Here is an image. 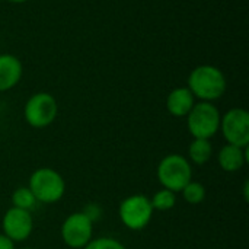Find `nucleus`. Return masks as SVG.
Returning a JSON list of instances; mask_svg holds the SVG:
<instances>
[{"instance_id":"13","label":"nucleus","mask_w":249,"mask_h":249,"mask_svg":"<svg viewBox=\"0 0 249 249\" xmlns=\"http://www.w3.org/2000/svg\"><path fill=\"white\" fill-rule=\"evenodd\" d=\"M213 156V144L206 139H194L188 146V160L196 165L207 163Z\"/></svg>"},{"instance_id":"1","label":"nucleus","mask_w":249,"mask_h":249,"mask_svg":"<svg viewBox=\"0 0 249 249\" xmlns=\"http://www.w3.org/2000/svg\"><path fill=\"white\" fill-rule=\"evenodd\" d=\"M187 88L196 99L203 102H214L226 93V74L217 66L200 64L191 70L187 79Z\"/></svg>"},{"instance_id":"16","label":"nucleus","mask_w":249,"mask_h":249,"mask_svg":"<svg viewBox=\"0 0 249 249\" xmlns=\"http://www.w3.org/2000/svg\"><path fill=\"white\" fill-rule=\"evenodd\" d=\"M152 207L153 210H158V212H168L171 210L175 204H177V194L169 191V190H165L162 188L160 191H158L152 200Z\"/></svg>"},{"instance_id":"6","label":"nucleus","mask_w":249,"mask_h":249,"mask_svg":"<svg viewBox=\"0 0 249 249\" xmlns=\"http://www.w3.org/2000/svg\"><path fill=\"white\" fill-rule=\"evenodd\" d=\"M153 207L150 203V198L134 194L123 200L120 204V219L123 225L130 231H143L152 220L153 216Z\"/></svg>"},{"instance_id":"7","label":"nucleus","mask_w":249,"mask_h":249,"mask_svg":"<svg viewBox=\"0 0 249 249\" xmlns=\"http://www.w3.org/2000/svg\"><path fill=\"white\" fill-rule=\"evenodd\" d=\"M93 235V220L85 213L77 212L66 217L61 226L63 242L73 249H83Z\"/></svg>"},{"instance_id":"2","label":"nucleus","mask_w":249,"mask_h":249,"mask_svg":"<svg viewBox=\"0 0 249 249\" xmlns=\"http://www.w3.org/2000/svg\"><path fill=\"white\" fill-rule=\"evenodd\" d=\"M158 179L165 190L181 193L182 188L193 181V168L187 158L172 153L165 156L158 165Z\"/></svg>"},{"instance_id":"18","label":"nucleus","mask_w":249,"mask_h":249,"mask_svg":"<svg viewBox=\"0 0 249 249\" xmlns=\"http://www.w3.org/2000/svg\"><path fill=\"white\" fill-rule=\"evenodd\" d=\"M0 249H15V242L10 241L6 235L0 233Z\"/></svg>"},{"instance_id":"14","label":"nucleus","mask_w":249,"mask_h":249,"mask_svg":"<svg viewBox=\"0 0 249 249\" xmlns=\"http://www.w3.org/2000/svg\"><path fill=\"white\" fill-rule=\"evenodd\" d=\"M36 203H38L36 198L34 197L32 191L28 187H19L12 194V207L31 212Z\"/></svg>"},{"instance_id":"5","label":"nucleus","mask_w":249,"mask_h":249,"mask_svg":"<svg viewBox=\"0 0 249 249\" xmlns=\"http://www.w3.org/2000/svg\"><path fill=\"white\" fill-rule=\"evenodd\" d=\"M58 114V104L48 92L34 93L23 107V118L32 128H45L54 123Z\"/></svg>"},{"instance_id":"19","label":"nucleus","mask_w":249,"mask_h":249,"mask_svg":"<svg viewBox=\"0 0 249 249\" xmlns=\"http://www.w3.org/2000/svg\"><path fill=\"white\" fill-rule=\"evenodd\" d=\"M4 1H7V3H12V4H22V3H26V1H29V0H4Z\"/></svg>"},{"instance_id":"4","label":"nucleus","mask_w":249,"mask_h":249,"mask_svg":"<svg viewBox=\"0 0 249 249\" xmlns=\"http://www.w3.org/2000/svg\"><path fill=\"white\" fill-rule=\"evenodd\" d=\"M28 188L38 203L53 204L63 198L66 182L63 177L51 168H39L32 172Z\"/></svg>"},{"instance_id":"15","label":"nucleus","mask_w":249,"mask_h":249,"mask_svg":"<svg viewBox=\"0 0 249 249\" xmlns=\"http://www.w3.org/2000/svg\"><path fill=\"white\" fill-rule=\"evenodd\" d=\"M182 197L188 204L197 206L204 201L206 198V187L197 181H190L184 188H182Z\"/></svg>"},{"instance_id":"10","label":"nucleus","mask_w":249,"mask_h":249,"mask_svg":"<svg viewBox=\"0 0 249 249\" xmlns=\"http://www.w3.org/2000/svg\"><path fill=\"white\" fill-rule=\"evenodd\" d=\"M23 76V64L10 53L0 54V92H7L19 85Z\"/></svg>"},{"instance_id":"12","label":"nucleus","mask_w":249,"mask_h":249,"mask_svg":"<svg viewBox=\"0 0 249 249\" xmlns=\"http://www.w3.org/2000/svg\"><path fill=\"white\" fill-rule=\"evenodd\" d=\"M248 160V147H238L233 144H225L217 155L219 166L225 172H238Z\"/></svg>"},{"instance_id":"20","label":"nucleus","mask_w":249,"mask_h":249,"mask_svg":"<svg viewBox=\"0 0 249 249\" xmlns=\"http://www.w3.org/2000/svg\"><path fill=\"white\" fill-rule=\"evenodd\" d=\"M20 249H34V248H20Z\"/></svg>"},{"instance_id":"9","label":"nucleus","mask_w":249,"mask_h":249,"mask_svg":"<svg viewBox=\"0 0 249 249\" xmlns=\"http://www.w3.org/2000/svg\"><path fill=\"white\" fill-rule=\"evenodd\" d=\"M3 235H6L13 242H23L26 241L34 229V219L31 212L20 210L16 207H10L1 222Z\"/></svg>"},{"instance_id":"11","label":"nucleus","mask_w":249,"mask_h":249,"mask_svg":"<svg viewBox=\"0 0 249 249\" xmlns=\"http://www.w3.org/2000/svg\"><path fill=\"white\" fill-rule=\"evenodd\" d=\"M196 105V98L187 86H179L172 89L166 98V109L172 117L182 118Z\"/></svg>"},{"instance_id":"8","label":"nucleus","mask_w":249,"mask_h":249,"mask_svg":"<svg viewBox=\"0 0 249 249\" xmlns=\"http://www.w3.org/2000/svg\"><path fill=\"white\" fill-rule=\"evenodd\" d=\"M228 142L238 147H248L249 144V112L244 108H231L220 118L219 128Z\"/></svg>"},{"instance_id":"17","label":"nucleus","mask_w":249,"mask_h":249,"mask_svg":"<svg viewBox=\"0 0 249 249\" xmlns=\"http://www.w3.org/2000/svg\"><path fill=\"white\" fill-rule=\"evenodd\" d=\"M83 249H127L120 241L114 239V238H98V239H92Z\"/></svg>"},{"instance_id":"3","label":"nucleus","mask_w":249,"mask_h":249,"mask_svg":"<svg viewBox=\"0 0 249 249\" xmlns=\"http://www.w3.org/2000/svg\"><path fill=\"white\" fill-rule=\"evenodd\" d=\"M187 128L194 139L210 140L220 128V111L213 102H196L188 112Z\"/></svg>"}]
</instances>
